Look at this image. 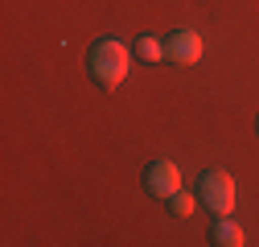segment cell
<instances>
[{
  "label": "cell",
  "mask_w": 259,
  "mask_h": 247,
  "mask_svg": "<svg viewBox=\"0 0 259 247\" xmlns=\"http://www.w3.org/2000/svg\"><path fill=\"white\" fill-rule=\"evenodd\" d=\"M87 66H91V78L103 91H115V87H123L127 70H132V54H127V46L119 37H99L87 54Z\"/></svg>",
  "instance_id": "6da1fadb"
},
{
  "label": "cell",
  "mask_w": 259,
  "mask_h": 247,
  "mask_svg": "<svg viewBox=\"0 0 259 247\" xmlns=\"http://www.w3.org/2000/svg\"><path fill=\"white\" fill-rule=\"evenodd\" d=\"M198 202L214 214H231L235 210V177L222 169H206L198 177Z\"/></svg>",
  "instance_id": "7a4b0ae2"
},
{
  "label": "cell",
  "mask_w": 259,
  "mask_h": 247,
  "mask_svg": "<svg viewBox=\"0 0 259 247\" xmlns=\"http://www.w3.org/2000/svg\"><path fill=\"white\" fill-rule=\"evenodd\" d=\"M144 190H148L152 198H173V194L181 190L177 165H173V161H152V165L144 169Z\"/></svg>",
  "instance_id": "3957f363"
},
{
  "label": "cell",
  "mask_w": 259,
  "mask_h": 247,
  "mask_svg": "<svg viewBox=\"0 0 259 247\" xmlns=\"http://www.w3.org/2000/svg\"><path fill=\"white\" fill-rule=\"evenodd\" d=\"M165 58L177 62V66H193V62L202 58V37L193 33V29H177V33L165 37Z\"/></svg>",
  "instance_id": "277c9868"
},
{
  "label": "cell",
  "mask_w": 259,
  "mask_h": 247,
  "mask_svg": "<svg viewBox=\"0 0 259 247\" xmlns=\"http://www.w3.org/2000/svg\"><path fill=\"white\" fill-rule=\"evenodd\" d=\"M210 243H218V247H243V227L231 219V214H214Z\"/></svg>",
  "instance_id": "5b68a950"
},
{
  "label": "cell",
  "mask_w": 259,
  "mask_h": 247,
  "mask_svg": "<svg viewBox=\"0 0 259 247\" xmlns=\"http://www.w3.org/2000/svg\"><path fill=\"white\" fill-rule=\"evenodd\" d=\"M136 54H140L144 62H160V58H165V37H152V33L136 37Z\"/></svg>",
  "instance_id": "8992f818"
},
{
  "label": "cell",
  "mask_w": 259,
  "mask_h": 247,
  "mask_svg": "<svg viewBox=\"0 0 259 247\" xmlns=\"http://www.w3.org/2000/svg\"><path fill=\"white\" fill-rule=\"evenodd\" d=\"M169 202H173L169 210L177 214V219H189V214H193V210H198V206H193V202H198V198H193V194H181V190H177V194H173Z\"/></svg>",
  "instance_id": "52a82bcc"
}]
</instances>
